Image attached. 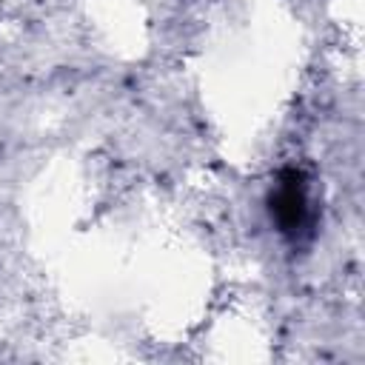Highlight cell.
I'll use <instances>...</instances> for the list:
<instances>
[{
	"instance_id": "1",
	"label": "cell",
	"mask_w": 365,
	"mask_h": 365,
	"mask_svg": "<svg viewBox=\"0 0 365 365\" xmlns=\"http://www.w3.org/2000/svg\"><path fill=\"white\" fill-rule=\"evenodd\" d=\"M274 214L277 220L285 225V228H297L302 222V214H305V194H302V182L297 174H291V182H285L277 197H274Z\"/></svg>"
}]
</instances>
